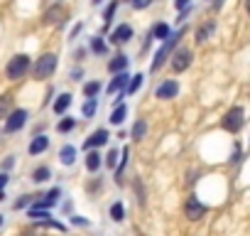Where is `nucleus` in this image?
<instances>
[{"instance_id":"473e14b6","label":"nucleus","mask_w":250,"mask_h":236,"mask_svg":"<svg viewBox=\"0 0 250 236\" xmlns=\"http://www.w3.org/2000/svg\"><path fill=\"white\" fill-rule=\"evenodd\" d=\"M30 202H32V197H22V199L15 202V209H20V207H25V204H30Z\"/></svg>"},{"instance_id":"cd10ccee","label":"nucleus","mask_w":250,"mask_h":236,"mask_svg":"<svg viewBox=\"0 0 250 236\" xmlns=\"http://www.w3.org/2000/svg\"><path fill=\"white\" fill-rule=\"evenodd\" d=\"M115 10H118V0H113V3L105 8V13H103V20H105V25L113 20V15H115Z\"/></svg>"},{"instance_id":"4468645a","label":"nucleus","mask_w":250,"mask_h":236,"mask_svg":"<svg viewBox=\"0 0 250 236\" xmlns=\"http://www.w3.org/2000/svg\"><path fill=\"white\" fill-rule=\"evenodd\" d=\"M47 145H49V138H47V136H37V138L30 143V153H32V155H40V153L47 150Z\"/></svg>"},{"instance_id":"ddd939ff","label":"nucleus","mask_w":250,"mask_h":236,"mask_svg":"<svg viewBox=\"0 0 250 236\" xmlns=\"http://www.w3.org/2000/svg\"><path fill=\"white\" fill-rule=\"evenodd\" d=\"M125 67H128V57H125V54H115V57L108 62V71H110V74H115V71H123Z\"/></svg>"},{"instance_id":"7c9ffc66","label":"nucleus","mask_w":250,"mask_h":236,"mask_svg":"<svg viewBox=\"0 0 250 236\" xmlns=\"http://www.w3.org/2000/svg\"><path fill=\"white\" fill-rule=\"evenodd\" d=\"M105 165H108L110 170H113V167L118 165V150H110V153L105 155Z\"/></svg>"},{"instance_id":"0eeeda50","label":"nucleus","mask_w":250,"mask_h":236,"mask_svg":"<svg viewBox=\"0 0 250 236\" xmlns=\"http://www.w3.org/2000/svg\"><path fill=\"white\" fill-rule=\"evenodd\" d=\"M189 64H191V52H189V49H179V52L172 57V69H174V71H184Z\"/></svg>"},{"instance_id":"393cba45","label":"nucleus","mask_w":250,"mask_h":236,"mask_svg":"<svg viewBox=\"0 0 250 236\" xmlns=\"http://www.w3.org/2000/svg\"><path fill=\"white\" fill-rule=\"evenodd\" d=\"M32 180H35V182H44V180H49V170H47V167H37V170L32 172Z\"/></svg>"},{"instance_id":"b1692460","label":"nucleus","mask_w":250,"mask_h":236,"mask_svg":"<svg viewBox=\"0 0 250 236\" xmlns=\"http://www.w3.org/2000/svg\"><path fill=\"white\" fill-rule=\"evenodd\" d=\"M98 91H101V84H98V81H88V84L83 86V94H86L88 98H91V96H96Z\"/></svg>"},{"instance_id":"c85d7f7f","label":"nucleus","mask_w":250,"mask_h":236,"mask_svg":"<svg viewBox=\"0 0 250 236\" xmlns=\"http://www.w3.org/2000/svg\"><path fill=\"white\" fill-rule=\"evenodd\" d=\"M91 49H93L96 54H105V45H103V40H101V37H93V40H91Z\"/></svg>"},{"instance_id":"f257e3e1","label":"nucleus","mask_w":250,"mask_h":236,"mask_svg":"<svg viewBox=\"0 0 250 236\" xmlns=\"http://www.w3.org/2000/svg\"><path fill=\"white\" fill-rule=\"evenodd\" d=\"M184 35V30H177V32H169L167 37H165V45L160 47V52L155 54V62H152V71H157L165 62H167V57L172 54V49H174V45L179 42V37Z\"/></svg>"},{"instance_id":"412c9836","label":"nucleus","mask_w":250,"mask_h":236,"mask_svg":"<svg viewBox=\"0 0 250 236\" xmlns=\"http://www.w3.org/2000/svg\"><path fill=\"white\" fill-rule=\"evenodd\" d=\"M96 111H98V103H96V96H91L86 103H83V116H96Z\"/></svg>"},{"instance_id":"20e7f679","label":"nucleus","mask_w":250,"mask_h":236,"mask_svg":"<svg viewBox=\"0 0 250 236\" xmlns=\"http://www.w3.org/2000/svg\"><path fill=\"white\" fill-rule=\"evenodd\" d=\"M54 69H57V54H44L35 64V76L37 79H47V76L54 74Z\"/></svg>"},{"instance_id":"f3484780","label":"nucleus","mask_w":250,"mask_h":236,"mask_svg":"<svg viewBox=\"0 0 250 236\" xmlns=\"http://www.w3.org/2000/svg\"><path fill=\"white\" fill-rule=\"evenodd\" d=\"M69 106H71V94H62V96L54 101V113H64Z\"/></svg>"},{"instance_id":"e433bc0d","label":"nucleus","mask_w":250,"mask_h":236,"mask_svg":"<svg viewBox=\"0 0 250 236\" xmlns=\"http://www.w3.org/2000/svg\"><path fill=\"white\" fill-rule=\"evenodd\" d=\"M13 163H15V160H13V158H8V160H5V163H3V167H5V170H8V167H13Z\"/></svg>"},{"instance_id":"aec40b11","label":"nucleus","mask_w":250,"mask_h":236,"mask_svg":"<svg viewBox=\"0 0 250 236\" xmlns=\"http://www.w3.org/2000/svg\"><path fill=\"white\" fill-rule=\"evenodd\" d=\"M169 35V25H165V23H160L152 32H150V37H155V40H165Z\"/></svg>"},{"instance_id":"2eb2a0df","label":"nucleus","mask_w":250,"mask_h":236,"mask_svg":"<svg viewBox=\"0 0 250 236\" xmlns=\"http://www.w3.org/2000/svg\"><path fill=\"white\" fill-rule=\"evenodd\" d=\"M125 113H128L125 103H118V106H115V111L110 113V123H113V126H120V123L125 121Z\"/></svg>"},{"instance_id":"58836bf2","label":"nucleus","mask_w":250,"mask_h":236,"mask_svg":"<svg viewBox=\"0 0 250 236\" xmlns=\"http://www.w3.org/2000/svg\"><path fill=\"white\" fill-rule=\"evenodd\" d=\"M0 226H3V216H0Z\"/></svg>"},{"instance_id":"9b49d317","label":"nucleus","mask_w":250,"mask_h":236,"mask_svg":"<svg viewBox=\"0 0 250 236\" xmlns=\"http://www.w3.org/2000/svg\"><path fill=\"white\" fill-rule=\"evenodd\" d=\"M105 143H108V131L101 128V131H96V133L86 141V148L91 150V148H101V145H105Z\"/></svg>"},{"instance_id":"6ab92c4d","label":"nucleus","mask_w":250,"mask_h":236,"mask_svg":"<svg viewBox=\"0 0 250 236\" xmlns=\"http://www.w3.org/2000/svg\"><path fill=\"white\" fill-rule=\"evenodd\" d=\"M86 167L91 170V172H96L98 167H101V155L93 150V153H88V158H86Z\"/></svg>"},{"instance_id":"9d476101","label":"nucleus","mask_w":250,"mask_h":236,"mask_svg":"<svg viewBox=\"0 0 250 236\" xmlns=\"http://www.w3.org/2000/svg\"><path fill=\"white\" fill-rule=\"evenodd\" d=\"M64 18H66V10H64L62 5H57V8H52V10L44 15V23H47V25H54V23L59 25V23H64Z\"/></svg>"},{"instance_id":"dca6fc26","label":"nucleus","mask_w":250,"mask_h":236,"mask_svg":"<svg viewBox=\"0 0 250 236\" xmlns=\"http://www.w3.org/2000/svg\"><path fill=\"white\" fill-rule=\"evenodd\" d=\"M59 158H62L64 165H74V160H76V148H74V145H64L62 153H59Z\"/></svg>"},{"instance_id":"5701e85b","label":"nucleus","mask_w":250,"mask_h":236,"mask_svg":"<svg viewBox=\"0 0 250 236\" xmlns=\"http://www.w3.org/2000/svg\"><path fill=\"white\" fill-rule=\"evenodd\" d=\"M145 131H147V123L140 118V121L135 123V128H133V138H135V141H140V138L145 136Z\"/></svg>"},{"instance_id":"f704fd0d","label":"nucleus","mask_w":250,"mask_h":236,"mask_svg":"<svg viewBox=\"0 0 250 236\" xmlns=\"http://www.w3.org/2000/svg\"><path fill=\"white\" fill-rule=\"evenodd\" d=\"M189 3H191V0H177V8L184 10V8H189Z\"/></svg>"},{"instance_id":"2f4dec72","label":"nucleus","mask_w":250,"mask_h":236,"mask_svg":"<svg viewBox=\"0 0 250 236\" xmlns=\"http://www.w3.org/2000/svg\"><path fill=\"white\" fill-rule=\"evenodd\" d=\"M8 106H10V96H0V116H5Z\"/></svg>"},{"instance_id":"f8f14e48","label":"nucleus","mask_w":250,"mask_h":236,"mask_svg":"<svg viewBox=\"0 0 250 236\" xmlns=\"http://www.w3.org/2000/svg\"><path fill=\"white\" fill-rule=\"evenodd\" d=\"M125 81H128V74H125V71H115V76H113V81L108 84V94L113 96L115 91H120V89L125 86Z\"/></svg>"},{"instance_id":"bb28decb","label":"nucleus","mask_w":250,"mask_h":236,"mask_svg":"<svg viewBox=\"0 0 250 236\" xmlns=\"http://www.w3.org/2000/svg\"><path fill=\"white\" fill-rule=\"evenodd\" d=\"M74 126H76L74 118H64V121H59V126H57V128H59V133H69Z\"/></svg>"},{"instance_id":"f03ea898","label":"nucleus","mask_w":250,"mask_h":236,"mask_svg":"<svg viewBox=\"0 0 250 236\" xmlns=\"http://www.w3.org/2000/svg\"><path fill=\"white\" fill-rule=\"evenodd\" d=\"M27 69H30V57L27 54H15L13 59H10V64H8V69H5V74H8V79H20V76H25L27 74Z\"/></svg>"},{"instance_id":"a211bd4d","label":"nucleus","mask_w":250,"mask_h":236,"mask_svg":"<svg viewBox=\"0 0 250 236\" xmlns=\"http://www.w3.org/2000/svg\"><path fill=\"white\" fill-rule=\"evenodd\" d=\"M140 84H143V74H135L133 79L128 76V81H125V94H135L140 89Z\"/></svg>"},{"instance_id":"a878e982","label":"nucleus","mask_w":250,"mask_h":236,"mask_svg":"<svg viewBox=\"0 0 250 236\" xmlns=\"http://www.w3.org/2000/svg\"><path fill=\"white\" fill-rule=\"evenodd\" d=\"M40 226H44V229H57V231H64V229H66L64 224H59V221H52V219H40Z\"/></svg>"},{"instance_id":"ea45409f","label":"nucleus","mask_w":250,"mask_h":236,"mask_svg":"<svg viewBox=\"0 0 250 236\" xmlns=\"http://www.w3.org/2000/svg\"><path fill=\"white\" fill-rule=\"evenodd\" d=\"M128 3H130V0H128Z\"/></svg>"},{"instance_id":"c9c22d12","label":"nucleus","mask_w":250,"mask_h":236,"mask_svg":"<svg viewBox=\"0 0 250 236\" xmlns=\"http://www.w3.org/2000/svg\"><path fill=\"white\" fill-rule=\"evenodd\" d=\"M8 185V175H0V189H3Z\"/></svg>"},{"instance_id":"1a4fd4ad","label":"nucleus","mask_w":250,"mask_h":236,"mask_svg":"<svg viewBox=\"0 0 250 236\" xmlns=\"http://www.w3.org/2000/svg\"><path fill=\"white\" fill-rule=\"evenodd\" d=\"M110 40H113V42H128V40H133V27H130V25L115 27V32L110 35Z\"/></svg>"},{"instance_id":"4be33fe9","label":"nucleus","mask_w":250,"mask_h":236,"mask_svg":"<svg viewBox=\"0 0 250 236\" xmlns=\"http://www.w3.org/2000/svg\"><path fill=\"white\" fill-rule=\"evenodd\" d=\"M123 216H125V209H123L120 202H115V204L110 207V219H113V221H123Z\"/></svg>"},{"instance_id":"72a5a7b5","label":"nucleus","mask_w":250,"mask_h":236,"mask_svg":"<svg viewBox=\"0 0 250 236\" xmlns=\"http://www.w3.org/2000/svg\"><path fill=\"white\" fill-rule=\"evenodd\" d=\"M130 3H133L135 8H145V5L150 3V0H130Z\"/></svg>"},{"instance_id":"7ed1b4c3","label":"nucleus","mask_w":250,"mask_h":236,"mask_svg":"<svg viewBox=\"0 0 250 236\" xmlns=\"http://www.w3.org/2000/svg\"><path fill=\"white\" fill-rule=\"evenodd\" d=\"M243 126H245V113H243L240 106L230 108V111L223 116V128H226L228 133H238Z\"/></svg>"},{"instance_id":"c756f323","label":"nucleus","mask_w":250,"mask_h":236,"mask_svg":"<svg viewBox=\"0 0 250 236\" xmlns=\"http://www.w3.org/2000/svg\"><path fill=\"white\" fill-rule=\"evenodd\" d=\"M208 32H213V25L208 23V25H204L201 30H199V35H196V40L199 42H206V37H208Z\"/></svg>"},{"instance_id":"39448f33","label":"nucleus","mask_w":250,"mask_h":236,"mask_svg":"<svg viewBox=\"0 0 250 236\" xmlns=\"http://www.w3.org/2000/svg\"><path fill=\"white\" fill-rule=\"evenodd\" d=\"M25 121H27V111H25V108H18V111H13V113L8 116L5 131H8V133H15V131H20V128L25 126Z\"/></svg>"},{"instance_id":"6e6552de","label":"nucleus","mask_w":250,"mask_h":236,"mask_svg":"<svg viewBox=\"0 0 250 236\" xmlns=\"http://www.w3.org/2000/svg\"><path fill=\"white\" fill-rule=\"evenodd\" d=\"M177 91H179V84L177 81H165L160 89H157V98H172V96H177Z\"/></svg>"},{"instance_id":"4c0bfd02","label":"nucleus","mask_w":250,"mask_h":236,"mask_svg":"<svg viewBox=\"0 0 250 236\" xmlns=\"http://www.w3.org/2000/svg\"><path fill=\"white\" fill-rule=\"evenodd\" d=\"M91 3H93V5H98V3H101V0H91Z\"/></svg>"},{"instance_id":"423d86ee","label":"nucleus","mask_w":250,"mask_h":236,"mask_svg":"<svg viewBox=\"0 0 250 236\" xmlns=\"http://www.w3.org/2000/svg\"><path fill=\"white\" fill-rule=\"evenodd\" d=\"M184 214H187L189 219H194V221H196V219H201V216L206 214V207L196 199V194H191V197L187 199V204H184Z\"/></svg>"}]
</instances>
